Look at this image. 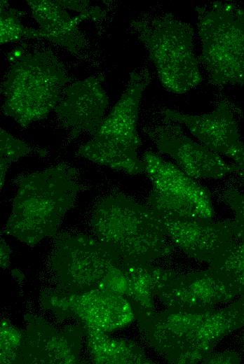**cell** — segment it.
<instances>
[{
  "instance_id": "obj_5",
  "label": "cell",
  "mask_w": 244,
  "mask_h": 364,
  "mask_svg": "<svg viewBox=\"0 0 244 364\" xmlns=\"http://www.w3.org/2000/svg\"><path fill=\"white\" fill-rule=\"evenodd\" d=\"M132 32L147 50L163 87L183 94L202 81L194 46V29L171 13L144 16L130 23Z\"/></svg>"
},
{
  "instance_id": "obj_10",
  "label": "cell",
  "mask_w": 244,
  "mask_h": 364,
  "mask_svg": "<svg viewBox=\"0 0 244 364\" xmlns=\"http://www.w3.org/2000/svg\"><path fill=\"white\" fill-rule=\"evenodd\" d=\"M42 304L59 318H74L85 328L104 332L121 329L135 318L127 297L101 288L79 293L59 289L44 294Z\"/></svg>"
},
{
  "instance_id": "obj_2",
  "label": "cell",
  "mask_w": 244,
  "mask_h": 364,
  "mask_svg": "<svg viewBox=\"0 0 244 364\" xmlns=\"http://www.w3.org/2000/svg\"><path fill=\"white\" fill-rule=\"evenodd\" d=\"M79 191L74 170L65 164L26 176L19 183L4 232L32 247L55 235Z\"/></svg>"
},
{
  "instance_id": "obj_27",
  "label": "cell",
  "mask_w": 244,
  "mask_h": 364,
  "mask_svg": "<svg viewBox=\"0 0 244 364\" xmlns=\"http://www.w3.org/2000/svg\"><path fill=\"white\" fill-rule=\"evenodd\" d=\"M11 248L6 242L1 239V266L3 268L8 267L9 264Z\"/></svg>"
},
{
  "instance_id": "obj_22",
  "label": "cell",
  "mask_w": 244,
  "mask_h": 364,
  "mask_svg": "<svg viewBox=\"0 0 244 364\" xmlns=\"http://www.w3.org/2000/svg\"><path fill=\"white\" fill-rule=\"evenodd\" d=\"M22 342V332L8 321L1 322V363H19Z\"/></svg>"
},
{
  "instance_id": "obj_11",
  "label": "cell",
  "mask_w": 244,
  "mask_h": 364,
  "mask_svg": "<svg viewBox=\"0 0 244 364\" xmlns=\"http://www.w3.org/2000/svg\"><path fill=\"white\" fill-rule=\"evenodd\" d=\"M155 297L166 308L205 310L238 295L219 274L208 267L198 272L174 273L156 288Z\"/></svg>"
},
{
  "instance_id": "obj_19",
  "label": "cell",
  "mask_w": 244,
  "mask_h": 364,
  "mask_svg": "<svg viewBox=\"0 0 244 364\" xmlns=\"http://www.w3.org/2000/svg\"><path fill=\"white\" fill-rule=\"evenodd\" d=\"M209 268L217 272L237 293L244 295V241L236 237L210 264Z\"/></svg>"
},
{
  "instance_id": "obj_21",
  "label": "cell",
  "mask_w": 244,
  "mask_h": 364,
  "mask_svg": "<svg viewBox=\"0 0 244 364\" xmlns=\"http://www.w3.org/2000/svg\"><path fill=\"white\" fill-rule=\"evenodd\" d=\"M33 148L26 142L13 136L1 128L0 132V178L1 190L3 188L6 173L12 163L30 155Z\"/></svg>"
},
{
  "instance_id": "obj_17",
  "label": "cell",
  "mask_w": 244,
  "mask_h": 364,
  "mask_svg": "<svg viewBox=\"0 0 244 364\" xmlns=\"http://www.w3.org/2000/svg\"><path fill=\"white\" fill-rule=\"evenodd\" d=\"M27 3L44 39L74 55L83 50L86 41L78 27L83 21L79 15L71 16L58 0H28Z\"/></svg>"
},
{
  "instance_id": "obj_1",
  "label": "cell",
  "mask_w": 244,
  "mask_h": 364,
  "mask_svg": "<svg viewBox=\"0 0 244 364\" xmlns=\"http://www.w3.org/2000/svg\"><path fill=\"white\" fill-rule=\"evenodd\" d=\"M135 318L147 342L169 363H202L218 342L244 326V295L222 308L154 309Z\"/></svg>"
},
{
  "instance_id": "obj_15",
  "label": "cell",
  "mask_w": 244,
  "mask_h": 364,
  "mask_svg": "<svg viewBox=\"0 0 244 364\" xmlns=\"http://www.w3.org/2000/svg\"><path fill=\"white\" fill-rule=\"evenodd\" d=\"M108 104L100 80L92 76L67 86L54 111L71 136L76 138L82 134H95Z\"/></svg>"
},
{
  "instance_id": "obj_24",
  "label": "cell",
  "mask_w": 244,
  "mask_h": 364,
  "mask_svg": "<svg viewBox=\"0 0 244 364\" xmlns=\"http://www.w3.org/2000/svg\"><path fill=\"white\" fill-rule=\"evenodd\" d=\"M58 1L65 8L78 13L83 20L100 19L104 13L100 7L90 6L88 1L58 0Z\"/></svg>"
},
{
  "instance_id": "obj_9",
  "label": "cell",
  "mask_w": 244,
  "mask_h": 364,
  "mask_svg": "<svg viewBox=\"0 0 244 364\" xmlns=\"http://www.w3.org/2000/svg\"><path fill=\"white\" fill-rule=\"evenodd\" d=\"M152 188L147 206L156 216L211 220L210 192L177 165L147 151L142 158Z\"/></svg>"
},
{
  "instance_id": "obj_14",
  "label": "cell",
  "mask_w": 244,
  "mask_h": 364,
  "mask_svg": "<svg viewBox=\"0 0 244 364\" xmlns=\"http://www.w3.org/2000/svg\"><path fill=\"white\" fill-rule=\"evenodd\" d=\"M154 138L159 151L170 155L193 178L219 179L237 173L234 163H228L220 155L188 137L177 122L164 118Z\"/></svg>"
},
{
  "instance_id": "obj_20",
  "label": "cell",
  "mask_w": 244,
  "mask_h": 364,
  "mask_svg": "<svg viewBox=\"0 0 244 364\" xmlns=\"http://www.w3.org/2000/svg\"><path fill=\"white\" fill-rule=\"evenodd\" d=\"M20 11L1 1L0 42L1 44L16 42L22 39H44L39 29L25 27L20 19Z\"/></svg>"
},
{
  "instance_id": "obj_3",
  "label": "cell",
  "mask_w": 244,
  "mask_h": 364,
  "mask_svg": "<svg viewBox=\"0 0 244 364\" xmlns=\"http://www.w3.org/2000/svg\"><path fill=\"white\" fill-rule=\"evenodd\" d=\"M92 229L123 264H147L168 255L173 246L147 206L123 194L101 200L91 216Z\"/></svg>"
},
{
  "instance_id": "obj_7",
  "label": "cell",
  "mask_w": 244,
  "mask_h": 364,
  "mask_svg": "<svg viewBox=\"0 0 244 364\" xmlns=\"http://www.w3.org/2000/svg\"><path fill=\"white\" fill-rule=\"evenodd\" d=\"M201 52L198 58L211 84H244V8L229 1L196 7Z\"/></svg>"
},
{
  "instance_id": "obj_4",
  "label": "cell",
  "mask_w": 244,
  "mask_h": 364,
  "mask_svg": "<svg viewBox=\"0 0 244 364\" xmlns=\"http://www.w3.org/2000/svg\"><path fill=\"white\" fill-rule=\"evenodd\" d=\"M69 80L63 64L51 52L23 54L1 83L2 111L27 127L55 110Z\"/></svg>"
},
{
  "instance_id": "obj_12",
  "label": "cell",
  "mask_w": 244,
  "mask_h": 364,
  "mask_svg": "<svg viewBox=\"0 0 244 364\" xmlns=\"http://www.w3.org/2000/svg\"><path fill=\"white\" fill-rule=\"evenodd\" d=\"M25 328L19 363H76L79 360L83 326L57 328L44 319L31 314L25 316Z\"/></svg>"
},
{
  "instance_id": "obj_26",
  "label": "cell",
  "mask_w": 244,
  "mask_h": 364,
  "mask_svg": "<svg viewBox=\"0 0 244 364\" xmlns=\"http://www.w3.org/2000/svg\"><path fill=\"white\" fill-rule=\"evenodd\" d=\"M229 158L234 161L237 173L244 179V144L233 150Z\"/></svg>"
},
{
  "instance_id": "obj_16",
  "label": "cell",
  "mask_w": 244,
  "mask_h": 364,
  "mask_svg": "<svg viewBox=\"0 0 244 364\" xmlns=\"http://www.w3.org/2000/svg\"><path fill=\"white\" fill-rule=\"evenodd\" d=\"M164 118L184 125L200 142L219 154L229 155L243 144L230 104L221 101L210 112L191 115L167 109Z\"/></svg>"
},
{
  "instance_id": "obj_6",
  "label": "cell",
  "mask_w": 244,
  "mask_h": 364,
  "mask_svg": "<svg viewBox=\"0 0 244 364\" xmlns=\"http://www.w3.org/2000/svg\"><path fill=\"white\" fill-rule=\"evenodd\" d=\"M149 81L144 71H134L118 102L78 155L95 163L129 174L144 173L138 157L141 139L137 119L143 92Z\"/></svg>"
},
{
  "instance_id": "obj_8",
  "label": "cell",
  "mask_w": 244,
  "mask_h": 364,
  "mask_svg": "<svg viewBox=\"0 0 244 364\" xmlns=\"http://www.w3.org/2000/svg\"><path fill=\"white\" fill-rule=\"evenodd\" d=\"M53 244L51 266L60 290L67 293L100 288L111 269L122 263L97 237L63 232Z\"/></svg>"
},
{
  "instance_id": "obj_13",
  "label": "cell",
  "mask_w": 244,
  "mask_h": 364,
  "mask_svg": "<svg viewBox=\"0 0 244 364\" xmlns=\"http://www.w3.org/2000/svg\"><path fill=\"white\" fill-rule=\"evenodd\" d=\"M156 216L173 245L193 259L208 265L236 238L232 220L214 221L212 219Z\"/></svg>"
},
{
  "instance_id": "obj_23",
  "label": "cell",
  "mask_w": 244,
  "mask_h": 364,
  "mask_svg": "<svg viewBox=\"0 0 244 364\" xmlns=\"http://www.w3.org/2000/svg\"><path fill=\"white\" fill-rule=\"evenodd\" d=\"M224 200L234 215L232 220L234 235L244 241V192L229 189L224 193Z\"/></svg>"
},
{
  "instance_id": "obj_25",
  "label": "cell",
  "mask_w": 244,
  "mask_h": 364,
  "mask_svg": "<svg viewBox=\"0 0 244 364\" xmlns=\"http://www.w3.org/2000/svg\"><path fill=\"white\" fill-rule=\"evenodd\" d=\"M240 357L233 351H223L212 354V352L203 360L202 363H240Z\"/></svg>"
},
{
  "instance_id": "obj_18",
  "label": "cell",
  "mask_w": 244,
  "mask_h": 364,
  "mask_svg": "<svg viewBox=\"0 0 244 364\" xmlns=\"http://www.w3.org/2000/svg\"><path fill=\"white\" fill-rule=\"evenodd\" d=\"M87 347L94 363H153L144 351L134 342L110 337L106 332L86 328Z\"/></svg>"
}]
</instances>
